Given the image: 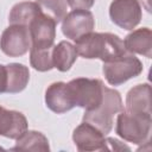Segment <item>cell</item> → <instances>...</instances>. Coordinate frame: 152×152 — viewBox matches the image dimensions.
<instances>
[{
	"instance_id": "cell-12",
	"label": "cell",
	"mask_w": 152,
	"mask_h": 152,
	"mask_svg": "<svg viewBox=\"0 0 152 152\" xmlns=\"http://www.w3.org/2000/svg\"><path fill=\"white\" fill-rule=\"evenodd\" d=\"M26 116L18 112L0 106V135L10 139H18L27 131Z\"/></svg>"
},
{
	"instance_id": "cell-18",
	"label": "cell",
	"mask_w": 152,
	"mask_h": 152,
	"mask_svg": "<svg viewBox=\"0 0 152 152\" xmlns=\"http://www.w3.org/2000/svg\"><path fill=\"white\" fill-rule=\"evenodd\" d=\"M40 12L39 6L37 2L32 1H23L15 4L8 15L10 24H18V25H25L28 26L31 20Z\"/></svg>"
},
{
	"instance_id": "cell-22",
	"label": "cell",
	"mask_w": 152,
	"mask_h": 152,
	"mask_svg": "<svg viewBox=\"0 0 152 152\" xmlns=\"http://www.w3.org/2000/svg\"><path fill=\"white\" fill-rule=\"evenodd\" d=\"M7 86V72H6V65L0 64V94L6 91Z\"/></svg>"
},
{
	"instance_id": "cell-3",
	"label": "cell",
	"mask_w": 152,
	"mask_h": 152,
	"mask_svg": "<svg viewBox=\"0 0 152 152\" xmlns=\"http://www.w3.org/2000/svg\"><path fill=\"white\" fill-rule=\"evenodd\" d=\"M152 127V116L148 114L132 113L122 109L118 113L116 134L128 142L141 145L148 142Z\"/></svg>"
},
{
	"instance_id": "cell-19",
	"label": "cell",
	"mask_w": 152,
	"mask_h": 152,
	"mask_svg": "<svg viewBox=\"0 0 152 152\" xmlns=\"http://www.w3.org/2000/svg\"><path fill=\"white\" fill-rule=\"evenodd\" d=\"M51 50L50 49H44V48H30V63L33 69L38 71H49L53 69V63H52V57H51Z\"/></svg>"
},
{
	"instance_id": "cell-6",
	"label": "cell",
	"mask_w": 152,
	"mask_h": 152,
	"mask_svg": "<svg viewBox=\"0 0 152 152\" xmlns=\"http://www.w3.org/2000/svg\"><path fill=\"white\" fill-rule=\"evenodd\" d=\"M31 48L28 27L25 25L11 24L4 30L0 37V49L8 57L24 56Z\"/></svg>"
},
{
	"instance_id": "cell-7",
	"label": "cell",
	"mask_w": 152,
	"mask_h": 152,
	"mask_svg": "<svg viewBox=\"0 0 152 152\" xmlns=\"http://www.w3.org/2000/svg\"><path fill=\"white\" fill-rule=\"evenodd\" d=\"M109 17L120 28L133 30L142 17L139 0H113L109 6Z\"/></svg>"
},
{
	"instance_id": "cell-8",
	"label": "cell",
	"mask_w": 152,
	"mask_h": 152,
	"mask_svg": "<svg viewBox=\"0 0 152 152\" xmlns=\"http://www.w3.org/2000/svg\"><path fill=\"white\" fill-rule=\"evenodd\" d=\"M56 25L57 23L53 19L40 11L27 26L32 43L31 46L44 49L52 48L56 38Z\"/></svg>"
},
{
	"instance_id": "cell-13",
	"label": "cell",
	"mask_w": 152,
	"mask_h": 152,
	"mask_svg": "<svg viewBox=\"0 0 152 152\" xmlns=\"http://www.w3.org/2000/svg\"><path fill=\"white\" fill-rule=\"evenodd\" d=\"M126 110L151 115V86L148 83L137 84L129 89L126 96Z\"/></svg>"
},
{
	"instance_id": "cell-9",
	"label": "cell",
	"mask_w": 152,
	"mask_h": 152,
	"mask_svg": "<svg viewBox=\"0 0 152 152\" xmlns=\"http://www.w3.org/2000/svg\"><path fill=\"white\" fill-rule=\"evenodd\" d=\"M94 27L95 19L89 10H72L62 20V32L71 40L93 32Z\"/></svg>"
},
{
	"instance_id": "cell-11",
	"label": "cell",
	"mask_w": 152,
	"mask_h": 152,
	"mask_svg": "<svg viewBox=\"0 0 152 152\" xmlns=\"http://www.w3.org/2000/svg\"><path fill=\"white\" fill-rule=\"evenodd\" d=\"M46 107L57 114H63L71 110L75 106L68 83L55 82L51 83L45 91Z\"/></svg>"
},
{
	"instance_id": "cell-16",
	"label": "cell",
	"mask_w": 152,
	"mask_h": 152,
	"mask_svg": "<svg viewBox=\"0 0 152 152\" xmlns=\"http://www.w3.org/2000/svg\"><path fill=\"white\" fill-rule=\"evenodd\" d=\"M7 86L6 91L8 94H15L23 91L30 80L28 68L20 63H10L6 65Z\"/></svg>"
},
{
	"instance_id": "cell-15",
	"label": "cell",
	"mask_w": 152,
	"mask_h": 152,
	"mask_svg": "<svg viewBox=\"0 0 152 152\" xmlns=\"http://www.w3.org/2000/svg\"><path fill=\"white\" fill-rule=\"evenodd\" d=\"M77 56L78 55L75 45L66 40H62L57 45H53L51 50L53 68H56L61 72H66L68 70H70L72 64L76 62Z\"/></svg>"
},
{
	"instance_id": "cell-14",
	"label": "cell",
	"mask_w": 152,
	"mask_h": 152,
	"mask_svg": "<svg viewBox=\"0 0 152 152\" xmlns=\"http://www.w3.org/2000/svg\"><path fill=\"white\" fill-rule=\"evenodd\" d=\"M127 52L142 55L147 58L152 57V32L148 27H141L132 31L124 39Z\"/></svg>"
},
{
	"instance_id": "cell-5",
	"label": "cell",
	"mask_w": 152,
	"mask_h": 152,
	"mask_svg": "<svg viewBox=\"0 0 152 152\" xmlns=\"http://www.w3.org/2000/svg\"><path fill=\"white\" fill-rule=\"evenodd\" d=\"M75 107L84 110L95 109L102 101L104 84L97 78L78 77L68 82Z\"/></svg>"
},
{
	"instance_id": "cell-10",
	"label": "cell",
	"mask_w": 152,
	"mask_h": 152,
	"mask_svg": "<svg viewBox=\"0 0 152 152\" xmlns=\"http://www.w3.org/2000/svg\"><path fill=\"white\" fill-rule=\"evenodd\" d=\"M72 140L78 151H103L107 150L104 134L88 122L80 124L72 132Z\"/></svg>"
},
{
	"instance_id": "cell-4",
	"label": "cell",
	"mask_w": 152,
	"mask_h": 152,
	"mask_svg": "<svg viewBox=\"0 0 152 152\" xmlns=\"http://www.w3.org/2000/svg\"><path fill=\"white\" fill-rule=\"evenodd\" d=\"M102 72L106 81L115 87L139 76L142 72V63L133 53L126 52L118 58L103 62Z\"/></svg>"
},
{
	"instance_id": "cell-23",
	"label": "cell",
	"mask_w": 152,
	"mask_h": 152,
	"mask_svg": "<svg viewBox=\"0 0 152 152\" xmlns=\"http://www.w3.org/2000/svg\"><path fill=\"white\" fill-rule=\"evenodd\" d=\"M0 150H2V147H1V146H0Z\"/></svg>"
},
{
	"instance_id": "cell-21",
	"label": "cell",
	"mask_w": 152,
	"mask_h": 152,
	"mask_svg": "<svg viewBox=\"0 0 152 152\" xmlns=\"http://www.w3.org/2000/svg\"><path fill=\"white\" fill-rule=\"evenodd\" d=\"M72 10H89L95 4V0H65Z\"/></svg>"
},
{
	"instance_id": "cell-20",
	"label": "cell",
	"mask_w": 152,
	"mask_h": 152,
	"mask_svg": "<svg viewBox=\"0 0 152 152\" xmlns=\"http://www.w3.org/2000/svg\"><path fill=\"white\" fill-rule=\"evenodd\" d=\"M40 11L53 19L57 24L66 15L68 4L65 0H36Z\"/></svg>"
},
{
	"instance_id": "cell-1",
	"label": "cell",
	"mask_w": 152,
	"mask_h": 152,
	"mask_svg": "<svg viewBox=\"0 0 152 152\" xmlns=\"http://www.w3.org/2000/svg\"><path fill=\"white\" fill-rule=\"evenodd\" d=\"M77 55L87 59L108 62L126 53L124 40L109 32H89L75 40Z\"/></svg>"
},
{
	"instance_id": "cell-2",
	"label": "cell",
	"mask_w": 152,
	"mask_h": 152,
	"mask_svg": "<svg viewBox=\"0 0 152 152\" xmlns=\"http://www.w3.org/2000/svg\"><path fill=\"white\" fill-rule=\"evenodd\" d=\"M124 109L122 99L118 90L104 86L101 103L91 110H84L82 120L96 127L104 135L108 134L114 124V116Z\"/></svg>"
},
{
	"instance_id": "cell-17",
	"label": "cell",
	"mask_w": 152,
	"mask_h": 152,
	"mask_svg": "<svg viewBox=\"0 0 152 152\" xmlns=\"http://www.w3.org/2000/svg\"><path fill=\"white\" fill-rule=\"evenodd\" d=\"M15 140V145L11 148L12 151H50L48 138L38 131H26Z\"/></svg>"
}]
</instances>
